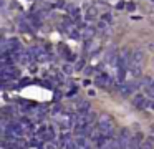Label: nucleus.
Wrapping results in <instances>:
<instances>
[{
    "instance_id": "nucleus-1",
    "label": "nucleus",
    "mask_w": 154,
    "mask_h": 149,
    "mask_svg": "<svg viewBox=\"0 0 154 149\" xmlns=\"http://www.w3.org/2000/svg\"><path fill=\"white\" fill-rule=\"evenodd\" d=\"M98 131H101L103 134L113 138V132H114V119L111 114L108 113H101L100 118H98Z\"/></svg>"
},
{
    "instance_id": "nucleus-5",
    "label": "nucleus",
    "mask_w": 154,
    "mask_h": 149,
    "mask_svg": "<svg viewBox=\"0 0 154 149\" xmlns=\"http://www.w3.org/2000/svg\"><path fill=\"white\" fill-rule=\"evenodd\" d=\"M137 83H133V81H124V83H121L119 85V95L123 96V98H128V96H131L134 93V89L137 88Z\"/></svg>"
},
{
    "instance_id": "nucleus-14",
    "label": "nucleus",
    "mask_w": 154,
    "mask_h": 149,
    "mask_svg": "<svg viewBox=\"0 0 154 149\" xmlns=\"http://www.w3.org/2000/svg\"><path fill=\"white\" fill-rule=\"evenodd\" d=\"M146 93L151 96V98H154V79L149 83V86H146Z\"/></svg>"
},
{
    "instance_id": "nucleus-21",
    "label": "nucleus",
    "mask_w": 154,
    "mask_h": 149,
    "mask_svg": "<svg viewBox=\"0 0 154 149\" xmlns=\"http://www.w3.org/2000/svg\"><path fill=\"white\" fill-rule=\"evenodd\" d=\"M103 22H111V15H109V13H103Z\"/></svg>"
},
{
    "instance_id": "nucleus-2",
    "label": "nucleus",
    "mask_w": 154,
    "mask_h": 149,
    "mask_svg": "<svg viewBox=\"0 0 154 149\" xmlns=\"http://www.w3.org/2000/svg\"><path fill=\"white\" fill-rule=\"evenodd\" d=\"M76 121L78 118L75 114H71V113H61L60 116H57V123L60 124L61 129H70L71 126H76Z\"/></svg>"
},
{
    "instance_id": "nucleus-9",
    "label": "nucleus",
    "mask_w": 154,
    "mask_h": 149,
    "mask_svg": "<svg viewBox=\"0 0 154 149\" xmlns=\"http://www.w3.org/2000/svg\"><path fill=\"white\" fill-rule=\"evenodd\" d=\"M143 61H144V53L143 51H134V53H131V63H129V66L131 65H143Z\"/></svg>"
},
{
    "instance_id": "nucleus-8",
    "label": "nucleus",
    "mask_w": 154,
    "mask_h": 149,
    "mask_svg": "<svg viewBox=\"0 0 154 149\" xmlns=\"http://www.w3.org/2000/svg\"><path fill=\"white\" fill-rule=\"evenodd\" d=\"M76 111H78V114H88V113H91V103L86 101V99H81V101H78Z\"/></svg>"
},
{
    "instance_id": "nucleus-10",
    "label": "nucleus",
    "mask_w": 154,
    "mask_h": 149,
    "mask_svg": "<svg viewBox=\"0 0 154 149\" xmlns=\"http://www.w3.org/2000/svg\"><path fill=\"white\" fill-rule=\"evenodd\" d=\"M129 73L134 76V78H139L143 75V65H131L129 66Z\"/></svg>"
},
{
    "instance_id": "nucleus-11",
    "label": "nucleus",
    "mask_w": 154,
    "mask_h": 149,
    "mask_svg": "<svg viewBox=\"0 0 154 149\" xmlns=\"http://www.w3.org/2000/svg\"><path fill=\"white\" fill-rule=\"evenodd\" d=\"M61 146V149H78V146H76V141H68V142H63V144H60Z\"/></svg>"
},
{
    "instance_id": "nucleus-18",
    "label": "nucleus",
    "mask_w": 154,
    "mask_h": 149,
    "mask_svg": "<svg viewBox=\"0 0 154 149\" xmlns=\"http://www.w3.org/2000/svg\"><path fill=\"white\" fill-rule=\"evenodd\" d=\"M98 30H101V32H106V30H109V26H108L106 22H101L100 25H98Z\"/></svg>"
},
{
    "instance_id": "nucleus-27",
    "label": "nucleus",
    "mask_w": 154,
    "mask_h": 149,
    "mask_svg": "<svg viewBox=\"0 0 154 149\" xmlns=\"http://www.w3.org/2000/svg\"><path fill=\"white\" fill-rule=\"evenodd\" d=\"M151 129H152V132H154V124H152V126H151Z\"/></svg>"
},
{
    "instance_id": "nucleus-4",
    "label": "nucleus",
    "mask_w": 154,
    "mask_h": 149,
    "mask_svg": "<svg viewBox=\"0 0 154 149\" xmlns=\"http://www.w3.org/2000/svg\"><path fill=\"white\" fill-rule=\"evenodd\" d=\"M20 75V70H17L14 65H10V66H2V79H4V83H7L8 79H14V78H17V76Z\"/></svg>"
},
{
    "instance_id": "nucleus-19",
    "label": "nucleus",
    "mask_w": 154,
    "mask_h": 149,
    "mask_svg": "<svg viewBox=\"0 0 154 149\" xmlns=\"http://www.w3.org/2000/svg\"><path fill=\"white\" fill-rule=\"evenodd\" d=\"M20 32H32L30 25H28V23H27V25H25V23L22 22V23H20Z\"/></svg>"
},
{
    "instance_id": "nucleus-25",
    "label": "nucleus",
    "mask_w": 154,
    "mask_h": 149,
    "mask_svg": "<svg viewBox=\"0 0 154 149\" xmlns=\"http://www.w3.org/2000/svg\"><path fill=\"white\" fill-rule=\"evenodd\" d=\"M61 98V93L60 91H57V93H55V99H57V101H58V99H60Z\"/></svg>"
},
{
    "instance_id": "nucleus-23",
    "label": "nucleus",
    "mask_w": 154,
    "mask_h": 149,
    "mask_svg": "<svg viewBox=\"0 0 154 149\" xmlns=\"http://www.w3.org/2000/svg\"><path fill=\"white\" fill-rule=\"evenodd\" d=\"M124 3H126V2H119V3L116 5V8H118V10H119V8H124V7H126Z\"/></svg>"
},
{
    "instance_id": "nucleus-17",
    "label": "nucleus",
    "mask_w": 154,
    "mask_h": 149,
    "mask_svg": "<svg viewBox=\"0 0 154 149\" xmlns=\"http://www.w3.org/2000/svg\"><path fill=\"white\" fill-rule=\"evenodd\" d=\"M144 142H146V144L149 146L151 149H154V136H149V138H147V139H146V141H144Z\"/></svg>"
},
{
    "instance_id": "nucleus-15",
    "label": "nucleus",
    "mask_w": 154,
    "mask_h": 149,
    "mask_svg": "<svg viewBox=\"0 0 154 149\" xmlns=\"http://www.w3.org/2000/svg\"><path fill=\"white\" fill-rule=\"evenodd\" d=\"M81 17L80 8H71V20H78Z\"/></svg>"
},
{
    "instance_id": "nucleus-7",
    "label": "nucleus",
    "mask_w": 154,
    "mask_h": 149,
    "mask_svg": "<svg viewBox=\"0 0 154 149\" xmlns=\"http://www.w3.org/2000/svg\"><path fill=\"white\" fill-rule=\"evenodd\" d=\"M133 139V134H131V131L128 128H123V129H119V136H118V142H119V146H121V149H126V146H128V142Z\"/></svg>"
},
{
    "instance_id": "nucleus-3",
    "label": "nucleus",
    "mask_w": 154,
    "mask_h": 149,
    "mask_svg": "<svg viewBox=\"0 0 154 149\" xmlns=\"http://www.w3.org/2000/svg\"><path fill=\"white\" fill-rule=\"evenodd\" d=\"M133 106L136 109H139V111H144V109H147L149 106H152V103L149 101V98H146L144 95H134L133 98Z\"/></svg>"
},
{
    "instance_id": "nucleus-16",
    "label": "nucleus",
    "mask_w": 154,
    "mask_h": 149,
    "mask_svg": "<svg viewBox=\"0 0 154 149\" xmlns=\"http://www.w3.org/2000/svg\"><path fill=\"white\" fill-rule=\"evenodd\" d=\"M61 71H63L65 75H71V73H73V68H71V65H63L61 66Z\"/></svg>"
},
{
    "instance_id": "nucleus-13",
    "label": "nucleus",
    "mask_w": 154,
    "mask_h": 149,
    "mask_svg": "<svg viewBox=\"0 0 154 149\" xmlns=\"http://www.w3.org/2000/svg\"><path fill=\"white\" fill-rule=\"evenodd\" d=\"M96 15H98V10L94 8V7H90V8H88V12H86V18L88 20H93Z\"/></svg>"
},
{
    "instance_id": "nucleus-6",
    "label": "nucleus",
    "mask_w": 154,
    "mask_h": 149,
    "mask_svg": "<svg viewBox=\"0 0 154 149\" xmlns=\"http://www.w3.org/2000/svg\"><path fill=\"white\" fill-rule=\"evenodd\" d=\"M94 83H96L98 86H101V88H109L113 79H111V76L108 75L106 71H100L96 75V78H94Z\"/></svg>"
},
{
    "instance_id": "nucleus-20",
    "label": "nucleus",
    "mask_w": 154,
    "mask_h": 149,
    "mask_svg": "<svg viewBox=\"0 0 154 149\" xmlns=\"http://www.w3.org/2000/svg\"><path fill=\"white\" fill-rule=\"evenodd\" d=\"M85 68V60H80V61H76V65H75V70H83Z\"/></svg>"
},
{
    "instance_id": "nucleus-24",
    "label": "nucleus",
    "mask_w": 154,
    "mask_h": 149,
    "mask_svg": "<svg viewBox=\"0 0 154 149\" xmlns=\"http://www.w3.org/2000/svg\"><path fill=\"white\" fill-rule=\"evenodd\" d=\"M30 71H32V73H37V71H38V70H37V66H35V65H32V66H30Z\"/></svg>"
},
{
    "instance_id": "nucleus-12",
    "label": "nucleus",
    "mask_w": 154,
    "mask_h": 149,
    "mask_svg": "<svg viewBox=\"0 0 154 149\" xmlns=\"http://www.w3.org/2000/svg\"><path fill=\"white\" fill-rule=\"evenodd\" d=\"M94 35V28H85L83 30V38L86 40V42H90V38Z\"/></svg>"
},
{
    "instance_id": "nucleus-22",
    "label": "nucleus",
    "mask_w": 154,
    "mask_h": 149,
    "mask_svg": "<svg viewBox=\"0 0 154 149\" xmlns=\"http://www.w3.org/2000/svg\"><path fill=\"white\" fill-rule=\"evenodd\" d=\"M126 8L129 10V12H134V8H136V5H134V3H129V5H126Z\"/></svg>"
},
{
    "instance_id": "nucleus-28",
    "label": "nucleus",
    "mask_w": 154,
    "mask_h": 149,
    "mask_svg": "<svg viewBox=\"0 0 154 149\" xmlns=\"http://www.w3.org/2000/svg\"><path fill=\"white\" fill-rule=\"evenodd\" d=\"M151 108H152V109H154V103H152V106H151Z\"/></svg>"
},
{
    "instance_id": "nucleus-26",
    "label": "nucleus",
    "mask_w": 154,
    "mask_h": 149,
    "mask_svg": "<svg viewBox=\"0 0 154 149\" xmlns=\"http://www.w3.org/2000/svg\"><path fill=\"white\" fill-rule=\"evenodd\" d=\"M43 149H55V146H53V144H47Z\"/></svg>"
}]
</instances>
